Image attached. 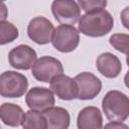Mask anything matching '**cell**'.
Wrapping results in <instances>:
<instances>
[{
	"label": "cell",
	"instance_id": "1",
	"mask_svg": "<svg viewBox=\"0 0 129 129\" xmlns=\"http://www.w3.org/2000/svg\"><path fill=\"white\" fill-rule=\"evenodd\" d=\"M79 32L90 37H101L114 27V18L106 9L86 12L79 19Z\"/></svg>",
	"mask_w": 129,
	"mask_h": 129
},
{
	"label": "cell",
	"instance_id": "2",
	"mask_svg": "<svg viewBox=\"0 0 129 129\" xmlns=\"http://www.w3.org/2000/svg\"><path fill=\"white\" fill-rule=\"evenodd\" d=\"M102 109L109 121L124 122L129 116V99L126 94L111 90L103 97Z\"/></svg>",
	"mask_w": 129,
	"mask_h": 129
},
{
	"label": "cell",
	"instance_id": "3",
	"mask_svg": "<svg viewBox=\"0 0 129 129\" xmlns=\"http://www.w3.org/2000/svg\"><path fill=\"white\" fill-rule=\"evenodd\" d=\"M28 89L27 78L15 71H6L0 75V96L20 98Z\"/></svg>",
	"mask_w": 129,
	"mask_h": 129
},
{
	"label": "cell",
	"instance_id": "4",
	"mask_svg": "<svg viewBox=\"0 0 129 129\" xmlns=\"http://www.w3.org/2000/svg\"><path fill=\"white\" fill-rule=\"evenodd\" d=\"M50 42L60 52L74 51L80 42V32L74 25L60 24L53 29Z\"/></svg>",
	"mask_w": 129,
	"mask_h": 129
},
{
	"label": "cell",
	"instance_id": "5",
	"mask_svg": "<svg viewBox=\"0 0 129 129\" xmlns=\"http://www.w3.org/2000/svg\"><path fill=\"white\" fill-rule=\"evenodd\" d=\"M31 73L36 81L49 83L55 76L63 73V67L57 58L44 55L35 60L31 67Z\"/></svg>",
	"mask_w": 129,
	"mask_h": 129
},
{
	"label": "cell",
	"instance_id": "6",
	"mask_svg": "<svg viewBox=\"0 0 129 129\" xmlns=\"http://www.w3.org/2000/svg\"><path fill=\"white\" fill-rule=\"evenodd\" d=\"M51 12L61 24H76L81 17V8L75 0H53Z\"/></svg>",
	"mask_w": 129,
	"mask_h": 129
},
{
	"label": "cell",
	"instance_id": "7",
	"mask_svg": "<svg viewBox=\"0 0 129 129\" xmlns=\"http://www.w3.org/2000/svg\"><path fill=\"white\" fill-rule=\"evenodd\" d=\"M74 80L78 86V97L77 99L87 101L96 98L102 91L101 80L92 73L83 72L77 75Z\"/></svg>",
	"mask_w": 129,
	"mask_h": 129
},
{
	"label": "cell",
	"instance_id": "8",
	"mask_svg": "<svg viewBox=\"0 0 129 129\" xmlns=\"http://www.w3.org/2000/svg\"><path fill=\"white\" fill-rule=\"evenodd\" d=\"M53 29L54 27L50 20L43 16H36L29 21L27 25V34L33 42L43 45L51 41Z\"/></svg>",
	"mask_w": 129,
	"mask_h": 129
},
{
	"label": "cell",
	"instance_id": "9",
	"mask_svg": "<svg viewBox=\"0 0 129 129\" xmlns=\"http://www.w3.org/2000/svg\"><path fill=\"white\" fill-rule=\"evenodd\" d=\"M25 103L30 110L42 113L54 105V94L50 89L44 87H33L26 94Z\"/></svg>",
	"mask_w": 129,
	"mask_h": 129
},
{
	"label": "cell",
	"instance_id": "10",
	"mask_svg": "<svg viewBox=\"0 0 129 129\" xmlns=\"http://www.w3.org/2000/svg\"><path fill=\"white\" fill-rule=\"evenodd\" d=\"M36 59V51L27 44H19L8 53L9 64L15 70H30Z\"/></svg>",
	"mask_w": 129,
	"mask_h": 129
},
{
	"label": "cell",
	"instance_id": "11",
	"mask_svg": "<svg viewBox=\"0 0 129 129\" xmlns=\"http://www.w3.org/2000/svg\"><path fill=\"white\" fill-rule=\"evenodd\" d=\"M49 89L60 100L71 101L78 97V86L71 77L59 74L49 82Z\"/></svg>",
	"mask_w": 129,
	"mask_h": 129
},
{
	"label": "cell",
	"instance_id": "12",
	"mask_svg": "<svg viewBox=\"0 0 129 129\" xmlns=\"http://www.w3.org/2000/svg\"><path fill=\"white\" fill-rule=\"evenodd\" d=\"M96 67L99 73L108 79L117 78L122 70V63L118 56L108 51L101 53L97 57Z\"/></svg>",
	"mask_w": 129,
	"mask_h": 129
},
{
	"label": "cell",
	"instance_id": "13",
	"mask_svg": "<svg viewBox=\"0 0 129 129\" xmlns=\"http://www.w3.org/2000/svg\"><path fill=\"white\" fill-rule=\"evenodd\" d=\"M79 129H100L103 127L102 112L98 107L88 106L83 108L77 118Z\"/></svg>",
	"mask_w": 129,
	"mask_h": 129
},
{
	"label": "cell",
	"instance_id": "14",
	"mask_svg": "<svg viewBox=\"0 0 129 129\" xmlns=\"http://www.w3.org/2000/svg\"><path fill=\"white\" fill-rule=\"evenodd\" d=\"M45 121L46 128L48 129H67L71 123L70 113L62 107H50L42 112Z\"/></svg>",
	"mask_w": 129,
	"mask_h": 129
},
{
	"label": "cell",
	"instance_id": "15",
	"mask_svg": "<svg viewBox=\"0 0 129 129\" xmlns=\"http://www.w3.org/2000/svg\"><path fill=\"white\" fill-rule=\"evenodd\" d=\"M22 108L13 103H3L0 105V120L7 126L18 127L24 118Z\"/></svg>",
	"mask_w": 129,
	"mask_h": 129
},
{
	"label": "cell",
	"instance_id": "16",
	"mask_svg": "<svg viewBox=\"0 0 129 129\" xmlns=\"http://www.w3.org/2000/svg\"><path fill=\"white\" fill-rule=\"evenodd\" d=\"M21 126L24 129H46V121L42 113L29 109L24 114Z\"/></svg>",
	"mask_w": 129,
	"mask_h": 129
},
{
	"label": "cell",
	"instance_id": "17",
	"mask_svg": "<svg viewBox=\"0 0 129 129\" xmlns=\"http://www.w3.org/2000/svg\"><path fill=\"white\" fill-rule=\"evenodd\" d=\"M19 36L18 28L11 22L0 21V45L8 44L16 40Z\"/></svg>",
	"mask_w": 129,
	"mask_h": 129
},
{
	"label": "cell",
	"instance_id": "18",
	"mask_svg": "<svg viewBox=\"0 0 129 129\" xmlns=\"http://www.w3.org/2000/svg\"><path fill=\"white\" fill-rule=\"evenodd\" d=\"M109 42L116 50L124 54L128 53L129 35L127 33H114L113 35H111Z\"/></svg>",
	"mask_w": 129,
	"mask_h": 129
},
{
	"label": "cell",
	"instance_id": "19",
	"mask_svg": "<svg viewBox=\"0 0 129 129\" xmlns=\"http://www.w3.org/2000/svg\"><path fill=\"white\" fill-rule=\"evenodd\" d=\"M108 0H78V4L85 12L106 8Z\"/></svg>",
	"mask_w": 129,
	"mask_h": 129
},
{
	"label": "cell",
	"instance_id": "20",
	"mask_svg": "<svg viewBox=\"0 0 129 129\" xmlns=\"http://www.w3.org/2000/svg\"><path fill=\"white\" fill-rule=\"evenodd\" d=\"M7 17H8V8L3 2H0V21L6 20Z\"/></svg>",
	"mask_w": 129,
	"mask_h": 129
},
{
	"label": "cell",
	"instance_id": "21",
	"mask_svg": "<svg viewBox=\"0 0 129 129\" xmlns=\"http://www.w3.org/2000/svg\"><path fill=\"white\" fill-rule=\"evenodd\" d=\"M105 127L107 128H128L127 125H125L123 122H120V121H110V123L106 124Z\"/></svg>",
	"mask_w": 129,
	"mask_h": 129
},
{
	"label": "cell",
	"instance_id": "22",
	"mask_svg": "<svg viewBox=\"0 0 129 129\" xmlns=\"http://www.w3.org/2000/svg\"><path fill=\"white\" fill-rule=\"evenodd\" d=\"M3 1H5V0H0V2H3Z\"/></svg>",
	"mask_w": 129,
	"mask_h": 129
}]
</instances>
